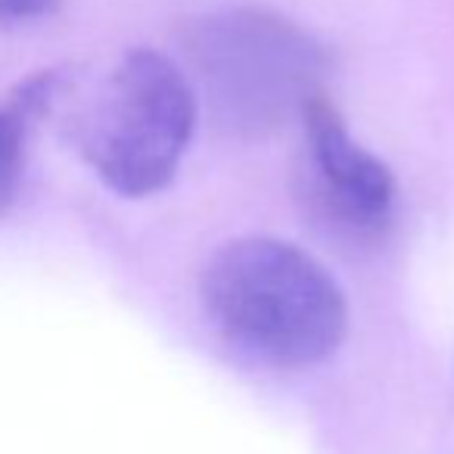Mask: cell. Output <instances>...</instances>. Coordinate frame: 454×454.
Segmentation results:
<instances>
[{
    "mask_svg": "<svg viewBox=\"0 0 454 454\" xmlns=\"http://www.w3.org/2000/svg\"><path fill=\"white\" fill-rule=\"evenodd\" d=\"M202 305L237 352L274 371L324 364L342 346L348 305L330 271L274 237L224 243L202 271Z\"/></svg>",
    "mask_w": 454,
    "mask_h": 454,
    "instance_id": "obj_1",
    "label": "cell"
},
{
    "mask_svg": "<svg viewBox=\"0 0 454 454\" xmlns=\"http://www.w3.org/2000/svg\"><path fill=\"white\" fill-rule=\"evenodd\" d=\"M184 57L215 125L237 137H265L324 94V47L271 10L202 16L184 32Z\"/></svg>",
    "mask_w": 454,
    "mask_h": 454,
    "instance_id": "obj_2",
    "label": "cell"
},
{
    "mask_svg": "<svg viewBox=\"0 0 454 454\" xmlns=\"http://www.w3.org/2000/svg\"><path fill=\"white\" fill-rule=\"evenodd\" d=\"M200 100L175 59L131 51L113 66L75 121L88 165L121 196H150L175 177Z\"/></svg>",
    "mask_w": 454,
    "mask_h": 454,
    "instance_id": "obj_3",
    "label": "cell"
},
{
    "mask_svg": "<svg viewBox=\"0 0 454 454\" xmlns=\"http://www.w3.org/2000/svg\"><path fill=\"white\" fill-rule=\"evenodd\" d=\"M305 177L315 212L352 240H377L395 212V181L383 159L367 153L348 134L327 97L302 113Z\"/></svg>",
    "mask_w": 454,
    "mask_h": 454,
    "instance_id": "obj_4",
    "label": "cell"
},
{
    "mask_svg": "<svg viewBox=\"0 0 454 454\" xmlns=\"http://www.w3.org/2000/svg\"><path fill=\"white\" fill-rule=\"evenodd\" d=\"M32 115L28 103L16 97L13 103L0 106V215L16 200L26 165V119Z\"/></svg>",
    "mask_w": 454,
    "mask_h": 454,
    "instance_id": "obj_5",
    "label": "cell"
},
{
    "mask_svg": "<svg viewBox=\"0 0 454 454\" xmlns=\"http://www.w3.org/2000/svg\"><path fill=\"white\" fill-rule=\"evenodd\" d=\"M57 0H0V26H13V22L38 20L51 13Z\"/></svg>",
    "mask_w": 454,
    "mask_h": 454,
    "instance_id": "obj_6",
    "label": "cell"
}]
</instances>
